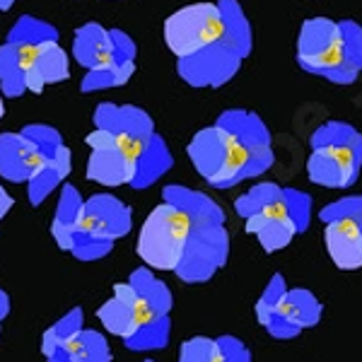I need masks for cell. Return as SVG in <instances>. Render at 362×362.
Listing matches in <instances>:
<instances>
[{"instance_id":"6da1fadb","label":"cell","mask_w":362,"mask_h":362,"mask_svg":"<svg viewBox=\"0 0 362 362\" xmlns=\"http://www.w3.org/2000/svg\"><path fill=\"white\" fill-rule=\"evenodd\" d=\"M172 293L148 266L131 273L128 283L114 285V297L99 307L97 317L109 334L128 350H160L172 334Z\"/></svg>"},{"instance_id":"7a4b0ae2","label":"cell","mask_w":362,"mask_h":362,"mask_svg":"<svg viewBox=\"0 0 362 362\" xmlns=\"http://www.w3.org/2000/svg\"><path fill=\"white\" fill-rule=\"evenodd\" d=\"M162 196L191 220L184 259L174 273L189 285L206 283L227 264V256H230V235L225 227L223 208L201 191L179 184L167 186Z\"/></svg>"},{"instance_id":"3957f363","label":"cell","mask_w":362,"mask_h":362,"mask_svg":"<svg viewBox=\"0 0 362 362\" xmlns=\"http://www.w3.org/2000/svg\"><path fill=\"white\" fill-rule=\"evenodd\" d=\"M362 169V133L348 124L321 126L312 136V155L307 174L314 184L326 189H348Z\"/></svg>"},{"instance_id":"277c9868","label":"cell","mask_w":362,"mask_h":362,"mask_svg":"<svg viewBox=\"0 0 362 362\" xmlns=\"http://www.w3.org/2000/svg\"><path fill=\"white\" fill-rule=\"evenodd\" d=\"M189 157L213 189H232L239 181L259 177L251 153L223 124L198 131L189 143Z\"/></svg>"},{"instance_id":"5b68a950","label":"cell","mask_w":362,"mask_h":362,"mask_svg":"<svg viewBox=\"0 0 362 362\" xmlns=\"http://www.w3.org/2000/svg\"><path fill=\"white\" fill-rule=\"evenodd\" d=\"M297 61L309 73L326 75L334 83H353L358 78V63L350 56L346 27L334 20H309L302 25Z\"/></svg>"},{"instance_id":"8992f818","label":"cell","mask_w":362,"mask_h":362,"mask_svg":"<svg viewBox=\"0 0 362 362\" xmlns=\"http://www.w3.org/2000/svg\"><path fill=\"white\" fill-rule=\"evenodd\" d=\"M133 225L131 208L109 194H97L85 201L83 220L73 237V256L80 261H97L114 249V242L128 235Z\"/></svg>"},{"instance_id":"52a82bcc","label":"cell","mask_w":362,"mask_h":362,"mask_svg":"<svg viewBox=\"0 0 362 362\" xmlns=\"http://www.w3.org/2000/svg\"><path fill=\"white\" fill-rule=\"evenodd\" d=\"M191 220L172 203H160L145 218L138 235V256L155 271H177L189 242Z\"/></svg>"},{"instance_id":"ba28073f","label":"cell","mask_w":362,"mask_h":362,"mask_svg":"<svg viewBox=\"0 0 362 362\" xmlns=\"http://www.w3.org/2000/svg\"><path fill=\"white\" fill-rule=\"evenodd\" d=\"M227 22L220 3H194L177 10L165 22V44L179 61L203 54L225 42Z\"/></svg>"},{"instance_id":"9c48e42d","label":"cell","mask_w":362,"mask_h":362,"mask_svg":"<svg viewBox=\"0 0 362 362\" xmlns=\"http://www.w3.org/2000/svg\"><path fill=\"white\" fill-rule=\"evenodd\" d=\"M85 140L92 148V155L87 160V179L99 186H112V189L124 184L133 186L138 177L140 157L153 145V140L140 145L124 136L102 131V128H95Z\"/></svg>"},{"instance_id":"30bf717a","label":"cell","mask_w":362,"mask_h":362,"mask_svg":"<svg viewBox=\"0 0 362 362\" xmlns=\"http://www.w3.org/2000/svg\"><path fill=\"white\" fill-rule=\"evenodd\" d=\"M63 143L61 133L54 126L29 124L20 133H3L0 136V177L8 181H27L37 174L44 160Z\"/></svg>"},{"instance_id":"8fae6325","label":"cell","mask_w":362,"mask_h":362,"mask_svg":"<svg viewBox=\"0 0 362 362\" xmlns=\"http://www.w3.org/2000/svg\"><path fill=\"white\" fill-rule=\"evenodd\" d=\"M46 362H112V348L99 331L83 326V309L75 307L42 338Z\"/></svg>"},{"instance_id":"7c38bea8","label":"cell","mask_w":362,"mask_h":362,"mask_svg":"<svg viewBox=\"0 0 362 362\" xmlns=\"http://www.w3.org/2000/svg\"><path fill=\"white\" fill-rule=\"evenodd\" d=\"M235 210L239 218H251L261 213H280L290 218L297 232H305L312 223V196L297 189H283L278 184H256L244 196L235 201Z\"/></svg>"},{"instance_id":"4fadbf2b","label":"cell","mask_w":362,"mask_h":362,"mask_svg":"<svg viewBox=\"0 0 362 362\" xmlns=\"http://www.w3.org/2000/svg\"><path fill=\"white\" fill-rule=\"evenodd\" d=\"M324 305L317 300V295L305 288H288V293L280 300V305L259 319V324L280 341L297 338L305 329H312L321 321Z\"/></svg>"},{"instance_id":"5bb4252c","label":"cell","mask_w":362,"mask_h":362,"mask_svg":"<svg viewBox=\"0 0 362 362\" xmlns=\"http://www.w3.org/2000/svg\"><path fill=\"white\" fill-rule=\"evenodd\" d=\"M239 58L242 54H235V46L227 44L225 37V42L210 46L203 54L179 61V73L186 83L196 87H218L235 75V70L239 68Z\"/></svg>"},{"instance_id":"9a60e30c","label":"cell","mask_w":362,"mask_h":362,"mask_svg":"<svg viewBox=\"0 0 362 362\" xmlns=\"http://www.w3.org/2000/svg\"><path fill=\"white\" fill-rule=\"evenodd\" d=\"M95 128H102V131L116 133V136H124L133 143H150L157 133H155V124L143 109L138 107H119V104H99L95 112Z\"/></svg>"},{"instance_id":"2e32d148","label":"cell","mask_w":362,"mask_h":362,"mask_svg":"<svg viewBox=\"0 0 362 362\" xmlns=\"http://www.w3.org/2000/svg\"><path fill=\"white\" fill-rule=\"evenodd\" d=\"M218 124L230 128L235 136L242 140V145L254 157L256 174H264L273 165V150H271V136L264 121L251 112H227L218 119Z\"/></svg>"},{"instance_id":"e0dca14e","label":"cell","mask_w":362,"mask_h":362,"mask_svg":"<svg viewBox=\"0 0 362 362\" xmlns=\"http://www.w3.org/2000/svg\"><path fill=\"white\" fill-rule=\"evenodd\" d=\"M324 242L336 268L341 271L362 268V230L358 220L334 218L324 223Z\"/></svg>"},{"instance_id":"ac0fdd59","label":"cell","mask_w":362,"mask_h":362,"mask_svg":"<svg viewBox=\"0 0 362 362\" xmlns=\"http://www.w3.org/2000/svg\"><path fill=\"white\" fill-rule=\"evenodd\" d=\"M112 32H114V44H116V61L112 66H104L99 70H87L83 83H80V90L83 92L119 87L128 83L133 70H136V44H133V39L121 32V29H112Z\"/></svg>"},{"instance_id":"d6986e66","label":"cell","mask_w":362,"mask_h":362,"mask_svg":"<svg viewBox=\"0 0 362 362\" xmlns=\"http://www.w3.org/2000/svg\"><path fill=\"white\" fill-rule=\"evenodd\" d=\"M73 58L85 70H99L112 66L116 61V44L114 32L104 29L99 22H87V25L75 29L73 37Z\"/></svg>"},{"instance_id":"ffe728a7","label":"cell","mask_w":362,"mask_h":362,"mask_svg":"<svg viewBox=\"0 0 362 362\" xmlns=\"http://www.w3.org/2000/svg\"><path fill=\"white\" fill-rule=\"evenodd\" d=\"M179 362H251V353L235 336H196L181 346Z\"/></svg>"},{"instance_id":"44dd1931","label":"cell","mask_w":362,"mask_h":362,"mask_svg":"<svg viewBox=\"0 0 362 362\" xmlns=\"http://www.w3.org/2000/svg\"><path fill=\"white\" fill-rule=\"evenodd\" d=\"M70 75V58L58 42L42 44L37 51V58L27 70V92L42 95L46 85L63 83Z\"/></svg>"},{"instance_id":"7402d4cb","label":"cell","mask_w":362,"mask_h":362,"mask_svg":"<svg viewBox=\"0 0 362 362\" xmlns=\"http://www.w3.org/2000/svg\"><path fill=\"white\" fill-rule=\"evenodd\" d=\"M244 230L259 239L261 249L266 254H276V251L285 249L295 239V235H300L293 220L280 213L251 215V218L244 220Z\"/></svg>"},{"instance_id":"603a6c76","label":"cell","mask_w":362,"mask_h":362,"mask_svg":"<svg viewBox=\"0 0 362 362\" xmlns=\"http://www.w3.org/2000/svg\"><path fill=\"white\" fill-rule=\"evenodd\" d=\"M68 174H70V150L66 145H61V148L46 157L44 165L37 169V174L27 181L29 203L32 206H42L46 198L54 194V189H58L66 181Z\"/></svg>"},{"instance_id":"cb8c5ba5","label":"cell","mask_w":362,"mask_h":362,"mask_svg":"<svg viewBox=\"0 0 362 362\" xmlns=\"http://www.w3.org/2000/svg\"><path fill=\"white\" fill-rule=\"evenodd\" d=\"M83 208L85 201L78 194L73 184H63L61 186V198H58V208L56 215L51 220V235L58 242V247L70 251L73 247V237L78 232V225L83 220Z\"/></svg>"},{"instance_id":"d4e9b609","label":"cell","mask_w":362,"mask_h":362,"mask_svg":"<svg viewBox=\"0 0 362 362\" xmlns=\"http://www.w3.org/2000/svg\"><path fill=\"white\" fill-rule=\"evenodd\" d=\"M27 92V61L15 44L0 46V95L22 97Z\"/></svg>"},{"instance_id":"484cf974","label":"cell","mask_w":362,"mask_h":362,"mask_svg":"<svg viewBox=\"0 0 362 362\" xmlns=\"http://www.w3.org/2000/svg\"><path fill=\"white\" fill-rule=\"evenodd\" d=\"M8 42L22 46H42L49 42H58V29L34 15H22L15 22V27L10 29Z\"/></svg>"},{"instance_id":"4316f807","label":"cell","mask_w":362,"mask_h":362,"mask_svg":"<svg viewBox=\"0 0 362 362\" xmlns=\"http://www.w3.org/2000/svg\"><path fill=\"white\" fill-rule=\"evenodd\" d=\"M321 223H329L334 218H350V220H362V196H346L341 201L329 203L324 210L319 213Z\"/></svg>"},{"instance_id":"83f0119b","label":"cell","mask_w":362,"mask_h":362,"mask_svg":"<svg viewBox=\"0 0 362 362\" xmlns=\"http://www.w3.org/2000/svg\"><path fill=\"white\" fill-rule=\"evenodd\" d=\"M10 208H13V198H10L8 191H5L3 186H0V220H3L5 215H8Z\"/></svg>"},{"instance_id":"f1b7e54d","label":"cell","mask_w":362,"mask_h":362,"mask_svg":"<svg viewBox=\"0 0 362 362\" xmlns=\"http://www.w3.org/2000/svg\"><path fill=\"white\" fill-rule=\"evenodd\" d=\"M15 5V0H0V13H5V10H10Z\"/></svg>"},{"instance_id":"f546056e","label":"cell","mask_w":362,"mask_h":362,"mask_svg":"<svg viewBox=\"0 0 362 362\" xmlns=\"http://www.w3.org/2000/svg\"><path fill=\"white\" fill-rule=\"evenodd\" d=\"M3 114H5V104H3V95H0V119H3Z\"/></svg>"},{"instance_id":"4dcf8cb0","label":"cell","mask_w":362,"mask_h":362,"mask_svg":"<svg viewBox=\"0 0 362 362\" xmlns=\"http://www.w3.org/2000/svg\"><path fill=\"white\" fill-rule=\"evenodd\" d=\"M360 230H362V220H360Z\"/></svg>"},{"instance_id":"1f68e13d","label":"cell","mask_w":362,"mask_h":362,"mask_svg":"<svg viewBox=\"0 0 362 362\" xmlns=\"http://www.w3.org/2000/svg\"><path fill=\"white\" fill-rule=\"evenodd\" d=\"M145 362H153V360H145Z\"/></svg>"},{"instance_id":"d6a6232c","label":"cell","mask_w":362,"mask_h":362,"mask_svg":"<svg viewBox=\"0 0 362 362\" xmlns=\"http://www.w3.org/2000/svg\"><path fill=\"white\" fill-rule=\"evenodd\" d=\"M0 321H3V319H0Z\"/></svg>"}]
</instances>
